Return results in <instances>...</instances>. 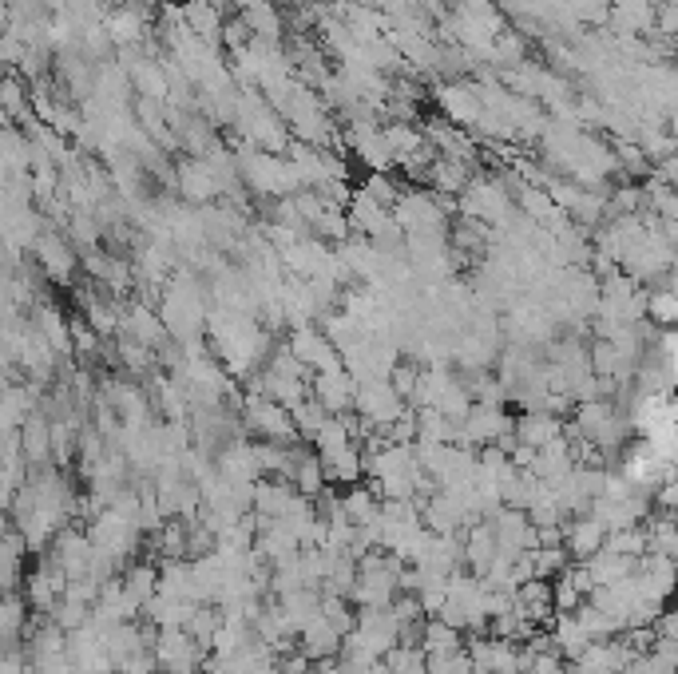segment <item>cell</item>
Masks as SVG:
<instances>
[{
	"label": "cell",
	"instance_id": "cell-22",
	"mask_svg": "<svg viewBox=\"0 0 678 674\" xmlns=\"http://www.w3.org/2000/svg\"><path fill=\"white\" fill-rule=\"evenodd\" d=\"M635 567L639 560H631V556H615V552H599V556H591L587 560V571H591V579H595V587H611V583H623V579H631L635 575Z\"/></svg>",
	"mask_w": 678,
	"mask_h": 674
},
{
	"label": "cell",
	"instance_id": "cell-21",
	"mask_svg": "<svg viewBox=\"0 0 678 674\" xmlns=\"http://www.w3.org/2000/svg\"><path fill=\"white\" fill-rule=\"evenodd\" d=\"M28 619H32V603L24 599V591H8V595H4V615H0L4 647H20V643H24Z\"/></svg>",
	"mask_w": 678,
	"mask_h": 674
},
{
	"label": "cell",
	"instance_id": "cell-25",
	"mask_svg": "<svg viewBox=\"0 0 678 674\" xmlns=\"http://www.w3.org/2000/svg\"><path fill=\"white\" fill-rule=\"evenodd\" d=\"M24 552H28V540L20 536L16 524H8V532H4V591H16V587H20Z\"/></svg>",
	"mask_w": 678,
	"mask_h": 674
},
{
	"label": "cell",
	"instance_id": "cell-24",
	"mask_svg": "<svg viewBox=\"0 0 678 674\" xmlns=\"http://www.w3.org/2000/svg\"><path fill=\"white\" fill-rule=\"evenodd\" d=\"M575 619L583 623V631H587L595 643H603V639H615V635L623 631V619H615L611 611H603V607H599V603H591V599H587V603L575 611Z\"/></svg>",
	"mask_w": 678,
	"mask_h": 674
},
{
	"label": "cell",
	"instance_id": "cell-15",
	"mask_svg": "<svg viewBox=\"0 0 678 674\" xmlns=\"http://www.w3.org/2000/svg\"><path fill=\"white\" fill-rule=\"evenodd\" d=\"M429 187L437 191V195H445V199H460L468 187H472V163H460V159H449V155H441L433 167H429Z\"/></svg>",
	"mask_w": 678,
	"mask_h": 674
},
{
	"label": "cell",
	"instance_id": "cell-11",
	"mask_svg": "<svg viewBox=\"0 0 678 674\" xmlns=\"http://www.w3.org/2000/svg\"><path fill=\"white\" fill-rule=\"evenodd\" d=\"M119 334L135 337V341H143L147 349H163V341H167V326H163V318H159V310H151L147 302H131V310L123 314V326H119Z\"/></svg>",
	"mask_w": 678,
	"mask_h": 674
},
{
	"label": "cell",
	"instance_id": "cell-33",
	"mask_svg": "<svg viewBox=\"0 0 678 674\" xmlns=\"http://www.w3.org/2000/svg\"><path fill=\"white\" fill-rule=\"evenodd\" d=\"M72 345H76V361H96L104 353V337L88 326V318H72Z\"/></svg>",
	"mask_w": 678,
	"mask_h": 674
},
{
	"label": "cell",
	"instance_id": "cell-26",
	"mask_svg": "<svg viewBox=\"0 0 678 674\" xmlns=\"http://www.w3.org/2000/svg\"><path fill=\"white\" fill-rule=\"evenodd\" d=\"M115 353H119V365H123L131 377H147V369H151V361H155V349H147L143 341H135V337L127 334L115 337Z\"/></svg>",
	"mask_w": 678,
	"mask_h": 674
},
{
	"label": "cell",
	"instance_id": "cell-32",
	"mask_svg": "<svg viewBox=\"0 0 678 674\" xmlns=\"http://www.w3.org/2000/svg\"><path fill=\"white\" fill-rule=\"evenodd\" d=\"M532 563H536V579H560L575 560L567 548H532Z\"/></svg>",
	"mask_w": 678,
	"mask_h": 674
},
{
	"label": "cell",
	"instance_id": "cell-10",
	"mask_svg": "<svg viewBox=\"0 0 678 674\" xmlns=\"http://www.w3.org/2000/svg\"><path fill=\"white\" fill-rule=\"evenodd\" d=\"M564 536H567V552L575 563H587L591 556H599L607 548V528L595 520V516H575L564 520Z\"/></svg>",
	"mask_w": 678,
	"mask_h": 674
},
{
	"label": "cell",
	"instance_id": "cell-13",
	"mask_svg": "<svg viewBox=\"0 0 678 674\" xmlns=\"http://www.w3.org/2000/svg\"><path fill=\"white\" fill-rule=\"evenodd\" d=\"M516 599H520V611H524L532 623L552 627V619H556V587H552V579H528V583H520V587H516Z\"/></svg>",
	"mask_w": 678,
	"mask_h": 674
},
{
	"label": "cell",
	"instance_id": "cell-16",
	"mask_svg": "<svg viewBox=\"0 0 678 674\" xmlns=\"http://www.w3.org/2000/svg\"><path fill=\"white\" fill-rule=\"evenodd\" d=\"M238 16L250 24V32L258 40H282L286 36V20H282L278 4H270V0H238Z\"/></svg>",
	"mask_w": 678,
	"mask_h": 674
},
{
	"label": "cell",
	"instance_id": "cell-37",
	"mask_svg": "<svg viewBox=\"0 0 678 674\" xmlns=\"http://www.w3.org/2000/svg\"><path fill=\"white\" fill-rule=\"evenodd\" d=\"M552 587H556V611H579V607L587 603V595H583L567 575L552 579Z\"/></svg>",
	"mask_w": 678,
	"mask_h": 674
},
{
	"label": "cell",
	"instance_id": "cell-35",
	"mask_svg": "<svg viewBox=\"0 0 678 674\" xmlns=\"http://www.w3.org/2000/svg\"><path fill=\"white\" fill-rule=\"evenodd\" d=\"M52 619L72 635V631H80V627H88V619H92V603H72V599H60L56 603V611H52Z\"/></svg>",
	"mask_w": 678,
	"mask_h": 674
},
{
	"label": "cell",
	"instance_id": "cell-30",
	"mask_svg": "<svg viewBox=\"0 0 678 674\" xmlns=\"http://www.w3.org/2000/svg\"><path fill=\"white\" fill-rule=\"evenodd\" d=\"M647 536H651V552L655 556H667V560H678V520H647L643 524Z\"/></svg>",
	"mask_w": 678,
	"mask_h": 674
},
{
	"label": "cell",
	"instance_id": "cell-39",
	"mask_svg": "<svg viewBox=\"0 0 678 674\" xmlns=\"http://www.w3.org/2000/svg\"><path fill=\"white\" fill-rule=\"evenodd\" d=\"M655 659L667 663L671 671H678V639H659L655 643Z\"/></svg>",
	"mask_w": 678,
	"mask_h": 674
},
{
	"label": "cell",
	"instance_id": "cell-23",
	"mask_svg": "<svg viewBox=\"0 0 678 674\" xmlns=\"http://www.w3.org/2000/svg\"><path fill=\"white\" fill-rule=\"evenodd\" d=\"M341 504H345V516L353 520V528H369L377 516H381V496L365 484V488H349L345 496H341Z\"/></svg>",
	"mask_w": 678,
	"mask_h": 674
},
{
	"label": "cell",
	"instance_id": "cell-4",
	"mask_svg": "<svg viewBox=\"0 0 678 674\" xmlns=\"http://www.w3.org/2000/svg\"><path fill=\"white\" fill-rule=\"evenodd\" d=\"M516 433V421L504 413V409H488V405H472L468 421L460 425L456 433V445L464 449H484V445H496L500 437Z\"/></svg>",
	"mask_w": 678,
	"mask_h": 674
},
{
	"label": "cell",
	"instance_id": "cell-5",
	"mask_svg": "<svg viewBox=\"0 0 678 674\" xmlns=\"http://www.w3.org/2000/svg\"><path fill=\"white\" fill-rule=\"evenodd\" d=\"M310 393L322 401V409L330 417L353 413L357 409V377L349 369H334V373H314L310 377Z\"/></svg>",
	"mask_w": 678,
	"mask_h": 674
},
{
	"label": "cell",
	"instance_id": "cell-20",
	"mask_svg": "<svg viewBox=\"0 0 678 674\" xmlns=\"http://www.w3.org/2000/svg\"><path fill=\"white\" fill-rule=\"evenodd\" d=\"M179 187H183V195L191 199V203H207V199H215L223 187H219V175H215V167L207 163V159H195V163H183L179 167Z\"/></svg>",
	"mask_w": 678,
	"mask_h": 674
},
{
	"label": "cell",
	"instance_id": "cell-19",
	"mask_svg": "<svg viewBox=\"0 0 678 674\" xmlns=\"http://www.w3.org/2000/svg\"><path fill=\"white\" fill-rule=\"evenodd\" d=\"M20 449H24V460L32 468H44L52 460V421L44 413H36L20 425Z\"/></svg>",
	"mask_w": 678,
	"mask_h": 674
},
{
	"label": "cell",
	"instance_id": "cell-40",
	"mask_svg": "<svg viewBox=\"0 0 678 674\" xmlns=\"http://www.w3.org/2000/svg\"><path fill=\"white\" fill-rule=\"evenodd\" d=\"M24 674H40V671H36V667H32V663H28V671H24Z\"/></svg>",
	"mask_w": 678,
	"mask_h": 674
},
{
	"label": "cell",
	"instance_id": "cell-34",
	"mask_svg": "<svg viewBox=\"0 0 678 674\" xmlns=\"http://www.w3.org/2000/svg\"><path fill=\"white\" fill-rule=\"evenodd\" d=\"M361 191H365L369 199H377L381 207H389V211H393V207L401 203V195H405V191H397V183L389 179V171H369L365 183H361Z\"/></svg>",
	"mask_w": 678,
	"mask_h": 674
},
{
	"label": "cell",
	"instance_id": "cell-8",
	"mask_svg": "<svg viewBox=\"0 0 678 674\" xmlns=\"http://www.w3.org/2000/svg\"><path fill=\"white\" fill-rule=\"evenodd\" d=\"M341 647H345V635H341L338 627L318 611L314 619H306V627L298 631V651L306 655V659H314V663H322V659H338Z\"/></svg>",
	"mask_w": 678,
	"mask_h": 674
},
{
	"label": "cell",
	"instance_id": "cell-1",
	"mask_svg": "<svg viewBox=\"0 0 678 674\" xmlns=\"http://www.w3.org/2000/svg\"><path fill=\"white\" fill-rule=\"evenodd\" d=\"M357 413L373 425V429H389L397 417L409 413V401L393 389L389 377H377V381H365L357 385Z\"/></svg>",
	"mask_w": 678,
	"mask_h": 674
},
{
	"label": "cell",
	"instance_id": "cell-14",
	"mask_svg": "<svg viewBox=\"0 0 678 674\" xmlns=\"http://www.w3.org/2000/svg\"><path fill=\"white\" fill-rule=\"evenodd\" d=\"M322 464H326L330 488H349V484H357L365 476V452H361L357 441H349V445H341L334 452H322Z\"/></svg>",
	"mask_w": 678,
	"mask_h": 674
},
{
	"label": "cell",
	"instance_id": "cell-41",
	"mask_svg": "<svg viewBox=\"0 0 678 674\" xmlns=\"http://www.w3.org/2000/svg\"><path fill=\"white\" fill-rule=\"evenodd\" d=\"M270 4H282V0H270ZM286 4H290V0H286Z\"/></svg>",
	"mask_w": 678,
	"mask_h": 674
},
{
	"label": "cell",
	"instance_id": "cell-29",
	"mask_svg": "<svg viewBox=\"0 0 678 674\" xmlns=\"http://www.w3.org/2000/svg\"><path fill=\"white\" fill-rule=\"evenodd\" d=\"M647 322L655 330H678V294L671 290H651L647 298Z\"/></svg>",
	"mask_w": 678,
	"mask_h": 674
},
{
	"label": "cell",
	"instance_id": "cell-38",
	"mask_svg": "<svg viewBox=\"0 0 678 674\" xmlns=\"http://www.w3.org/2000/svg\"><path fill=\"white\" fill-rule=\"evenodd\" d=\"M651 627L659 631V639H678V607H663V615Z\"/></svg>",
	"mask_w": 678,
	"mask_h": 674
},
{
	"label": "cell",
	"instance_id": "cell-9",
	"mask_svg": "<svg viewBox=\"0 0 678 674\" xmlns=\"http://www.w3.org/2000/svg\"><path fill=\"white\" fill-rule=\"evenodd\" d=\"M496 556H500V544H496V528H492V520H476V524H468V528H464V563H468V571H472L476 579H488V571H492Z\"/></svg>",
	"mask_w": 678,
	"mask_h": 674
},
{
	"label": "cell",
	"instance_id": "cell-31",
	"mask_svg": "<svg viewBox=\"0 0 678 674\" xmlns=\"http://www.w3.org/2000/svg\"><path fill=\"white\" fill-rule=\"evenodd\" d=\"M425 651H464V631L445 619H425Z\"/></svg>",
	"mask_w": 678,
	"mask_h": 674
},
{
	"label": "cell",
	"instance_id": "cell-36",
	"mask_svg": "<svg viewBox=\"0 0 678 674\" xmlns=\"http://www.w3.org/2000/svg\"><path fill=\"white\" fill-rule=\"evenodd\" d=\"M389 381H393V389H397L405 401H413V393H417V385H421V369H417V361H397V365H393V373H389Z\"/></svg>",
	"mask_w": 678,
	"mask_h": 674
},
{
	"label": "cell",
	"instance_id": "cell-6",
	"mask_svg": "<svg viewBox=\"0 0 678 674\" xmlns=\"http://www.w3.org/2000/svg\"><path fill=\"white\" fill-rule=\"evenodd\" d=\"M635 579H639V587H643V595H647L651 603H663V607H667V599H675V587H678V560L647 552V556H639Z\"/></svg>",
	"mask_w": 678,
	"mask_h": 674
},
{
	"label": "cell",
	"instance_id": "cell-12",
	"mask_svg": "<svg viewBox=\"0 0 678 674\" xmlns=\"http://www.w3.org/2000/svg\"><path fill=\"white\" fill-rule=\"evenodd\" d=\"M147 4H139V0H127V4H119L108 12V32H112L115 48H127V44H139L143 36H147Z\"/></svg>",
	"mask_w": 678,
	"mask_h": 674
},
{
	"label": "cell",
	"instance_id": "cell-18",
	"mask_svg": "<svg viewBox=\"0 0 678 674\" xmlns=\"http://www.w3.org/2000/svg\"><path fill=\"white\" fill-rule=\"evenodd\" d=\"M548 631L556 635V647H560V655H564L567 663H579V659L587 655V647L595 643V639L583 631V623L575 619V611H556V619H552Z\"/></svg>",
	"mask_w": 678,
	"mask_h": 674
},
{
	"label": "cell",
	"instance_id": "cell-7",
	"mask_svg": "<svg viewBox=\"0 0 678 674\" xmlns=\"http://www.w3.org/2000/svg\"><path fill=\"white\" fill-rule=\"evenodd\" d=\"M437 104L445 108V119H452L456 127H476L484 104H480V88L476 84H464V80H445L437 88Z\"/></svg>",
	"mask_w": 678,
	"mask_h": 674
},
{
	"label": "cell",
	"instance_id": "cell-27",
	"mask_svg": "<svg viewBox=\"0 0 678 674\" xmlns=\"http://www.w3.org/2000/svg\"><path fill=\"white\" fill-rule=\"evenodd\" d=\"M290 413H294V425H298V433H302V441H310V445L318 441V429H322V425L330 421V413L322 409V401H318L314 393H310V397H306L302 405H294Z\"/></svg>",
	"mask_w": 678,
	"mask_h": 674
},
{
	"label": "cell",
	"instance_id": "cell-2",
	"mask_svg": "<svg viewBox=\"0 0 678 674\" xmlns=\"http://www.w3.org/2000/svg\"><path fill=\"white\" fill-rule=\"evenodd\" d=\"M286 345H290V353H294L310 373H334V369H345L341 349L326 337L322 326H298V330H290Z\"/></svg>",
	"mask_w": 678,
	"mask_h": 674
},
{
	"label": "cell",
	"instance_id": "cell-28",
	"mask_svg": "<svg viewBox=\"0 0 678 674\" xmlns=\"http://www.w3.org/2000/svg\"><path fill=\"white\" fill-rule=\"evenodd\" d=\"M607 552L639 560V556L651 552V536H647V528H619V532H607Z\"/></svg>",
	"mask_w": 678,
	"mask_h": 674
},
{
	"label": "cell",
	"instance_id": "cell-3",
	"mask_svg": "<svg viewBox=\"0 0 678 674\" xmlns=\"http://www.w3.org/2000/svg\"><path fill=\"white\" fill-rule=\"evenodd\" d=\"M32 258H36V266H40L52 282H60V286H68L72 274H76V250H72V238L60 234L56 226H48V230L36 238Z\"/></svg>",
	"mask_w": 678,
	"mask_h": 674
},
{
	"label": "cell",
	"instance_id": "cell-17",
	"mask_svg": "<svg viewBox=\"0 0 678 674\" xmlns=\"http://www.w3.org/2000/svg\"><path fill=\"white\" fill-rule=\"evenodd\" d=\"M564 425H567V421L552 417V413H544V409H536V413H524V417H516V437H520V445L548 449L552 441H560V437H564Z\"/></svg>",
	"mask_w": 678,
	"mask_h": 674
},
{
	"label": "cell",
	"instance_id": "cell-42",
	"mask_svg": "<svg viewBox=\"0 0 678 674\" xmlns=\"http://www.w3.org/2000/svg\"><path fill=\"white\" fill-rule=\"evenodd\" d=\"M675 607H678V587H675Z\"/></svg>",
	"mask_w": 678,
	"mask_h": 674
}]
</instances>
